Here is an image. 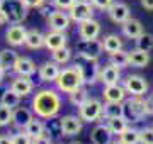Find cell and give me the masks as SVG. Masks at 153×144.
<instances>
[{
  "label": "cell",
  "mask_w": 153,
  "mask_h": 144,
  "mask_svg": "<svg viewBox=\"0 0 153 144\" xmlns=\"http://www.w3.org/2000/svg\"><path fill=\"white\" fill-rule=\"evenodd\" d=\"M61 109V97L53 88H43L33 97V112L39 119H53Z\"/></svg>",
  "instance_id": "6da1fadb"
},
{
  "label": "cell",
  "mask_w": 153,
  "mask_h": 144,
  "mask_svg": "<svg viewBox=\"0 0 153 144\" xmlns=\"http://www.w3.org/2000/svg\"><path fill=\"white\" fill-rule=\"evenodd\" d=\"M56 90L61 93H71L76 88H80L83 85V73L80 68V63H75L71 66H66L60 70V75L55 80Z\"/></svg>",
  "instance_id": "7a4b0ae2"
},
{
  "label": "cell",
  "mask_w": 153,
  "mask_h": 144,
  "mask_svg": "<svg viewBox=\"0 0 153 144\" xmlns=\"http://www.w3.org/2000/svg\"><path fill=\"white\" fill-rule=\"evenodd\" d=\"M2 10L10 24H22L27 19L29 7L22 0H2Z\"/></svg>",
  "instance_id": "3957f363"
},
{
  "label": "cell",
  "mask_w": 153,
  "mask_h": 144,
  "mask_svg": "<svg viewBox=\"0 0 153 144\" xmlns=\"http://www.w3.org/2000/svg\"><path fill=\"white\" fill-rule=\"evenodd\" d=\"M75 51L82 60L97 61L99 58H100V54H102L104 48H102V41H99L97 37L95 39H85V41L80 39L75 46Z\"/></svg>",
  "instance_id": "277c9868"
},
{
  "label": "cell",
  "mask_w": 153,
  "mask_h": 144,
  "mask_svg": "<svg viewBox=\"0 0 153 144\" xmlns=\"http://www.w3.org/2000/svg\"><path fill=\"white\" fill-rule=\"evenodd\" d=\"M78 117L82 119L83 122H97L100 117H102V102L97 98H90L83 104V105L78 107Z\"/></svg>",
  "instance_id": "5b68a950"
},
{
  "label": "cell",
  "mask_w": 153,
  "mask_h": 144,
  "mask_svg": "<svg viewBox=\"0 0 153 144\" xmlns=\"http://www.w3.org/2000/svg\"><path fill=\"white\" fill-rule=\"evenodd\" d=\"M123 105H124V119L128 122H141L143 117L146 115L141 97H131Z\"/></svg>",
  "instance_id": "8992f818"
},
{
  "label": "cell",
  "mask_w": 153,
  "mask_h": 144,
  "mask_svg": "<svg viewBox=\"0 0 153 144\" xmlns=\"http://www.w3.org/2000/svg\"><path fill=\"white\" fill-rule=\"evenodd\" d=\"M94 15V5L88 0H75V4L68 9V17L73 22H82Z\"/></svg>",
  "instance_id": "52a82bcc"
},
{
  "label": "cell",
  "mask_w": 153,
  "mask_h": 144,
  "mask_svg": "<svg viewBox=\"0 0 153 144\" xmlns=\"http://www.w3.org/2000/svg\"><path fill=\"white\" fill-rule=\"evenodd\" d=\"M124 90L131 97H145L148 92V82L140 75H129L124 80Z\"/></svg>",
  "instance_id": "ba28073f"
},
{
  "label": "cell",
  "mask_w": 153,
  "mask_h": 144,
  "mask_svg": "<svg viewBox=\"0 0 153 144\" xmlns=\"http://www.w3.org/2000/svg\"><path fill=\"white\" fill-rule=\"evenodd\" d=\"M60 126H61V134L65 137H73V136L82 132L83 120L78 115H63L60 119Z\"/></svg>",
  "instance_id": "9c48e42d"
},
{
  "label": "cell",
  "mask_w": 153,
  "mask_h": 144,
  "mask_svg": "<svg viewBox=\"0 0 153 144\" xmlns=\"http://www.w3.org/2000/svg\"><path fill=\"white\" fill-rule=\"evenodd\" d=\"M46 21H48V27L51 31H61V32H65L66 29L70 27V17L68 14L63 10H53L46 17Z\"/></svg>",
  "instance_id": "30bf717a"
},
{
  "label": "cell",
  "mask_w": 153,
  "mask_h": 144,
  "mask_svg": "<svg viewBox=\"0 0 153 144\" xmlns=\"http://www.w3.org/2000/svg\"><path fill=\"white\" fill-rule=\"evenodd\" d=\"M99 34H100V24L94 17L78 22V36H80V39H83V41L85 39H95L99 37Z\"/></svg>",
  "instance_id": "8fae6325"
},
{
  "label": "cell",
  "mask_w": 153,
  "mask_h": 144,
  "mask_svg": "<svg viewBox=\"0 0 153 144\" xmlns=\"http://www.w3.org/2000/svg\"><path fill=\"white\" fill-rule=\"evenodd\" d=\"M107 14H109L112 22L123 24L131 17V9H129V5H126L123 2H114V4L107 9Z\"/></svg>",
  "instance_id": "7c38bea8"
},
{
  "label": "cell",
  "mask_w": 153,
  "mask_h": 144,
  "mask_svg": "<svg viewBox=\"0 0 153 144\" xmlns=\"http://www.w3.org/2000/svg\"><path fill=\"white\" fill-rule=\"evenodd\" d=\"M26 34H27V29L24 27L22 24H12L10 27L7 29V32H5V41L10 46L17 48V46L24 44V41H26Z\"/></svg>",
  "instance_id": "4fadbf2b"
},
{
  "label": "cell",
  "mask_w": 153,
  "mask_h": 144,
  "mask_svg": "<svg viewBox=\"0 0 153 144\" xmlns=\"http://www.w3.org/2000/svg\"><path fill=\"white\" fill-rule=\"evenodd\" d=\"M10 88L22 98V97H27V95H31L34 92V83H33V80H31V76H21V75H17L12 80Z\"/></svg>",
  "instance_id": "5bb4252c"
},
{
  "label": "cell",
  "mask_w": 153,
  "mask_h": 144,
  "mask_svg": "<svg viewBox=\"0 0 153 144\" xmlns=\"http://www.w3.org/2000/svg\"><path fill=\"white\" fill-rule=\"evenodd\" d=\"M38 75L41 78V82L55 83V80L60 75V65L55 63V61H44L43 65L38 68Z\"/></svg>",
  "instance_id": "9a60e30c"
},
{
  "label": "cell",
  "mask_w": 153,
  "mask_h": 144,
  "mask_svg": "<svg viewBox=\"0 0 153 144\" xmlns=\"http://www.w3.org/2000/svg\"><path fill=\"white\" fill-rule=\"evenodd\" d=\"M12 71L16 73V75H21V76H33L34 73L38 71V68H36V63L31 58H27V56H19L16 60V63H14Z\"/></svg>",
  "instance_id": "2e32d148"
},
{
  "label": "cell",
  "mask_w": 153,
  "mask_h": 144,
  "mask_svg": "<svg viewBox=\"0 0 153 144\" xmlns=\"http://www.w3.org/2000/svg\"><path fill=\"white\" fill-rule=\"evenodd\" d=\"M31 120H33V110H29L26 107H19V105L16 109H12V124L16 126V129L24 131V127Z\"/></svg>",
  "instance_id": "e0dca14e"
},
{
  "label": "cell",
  "mask_w": 153,
  "mask_h": 144,
  "mask_svg": "<svg viewBox=\"0 0 153 144\" xmlns=\"http://www.w3.org/2000/svg\"><path fill=\"white\" fill-rule=\"evenodd\" d=\"M85 61V60H83ZM83 73V83L85 85H94L99 82V73H100V66H99L97 61H85V65L80 63Z\"/></svg>",
  "instance_id": "ac0fdd59"
},
{
  "label": "cell",
  "mask_w": 153,
  "mask_h": 144,
  "mask_svg": "<svg viewBox=\"0 0 153 144\" xmlns=\"http://www.w3.org/2000/svg\"><path fill=\"white\" fill-rule=\"evenodd\" d=\"M66 41H68V37L61 31H49L48 34H44V48H48L49 51L66 46Z\"/></svg>",
  "instance_id": "d6986e66"
},
{
  "label": "cell",
  "mask_w": 153,
  "mask_h": 144,
  "mask_svg": "<svg viewBox=\"0 0 153 144\" xmlns=\"http://www.w3.org/2000/svg\"><path fill=\"white\" fill-rule=\"evenodd\" d=\"M121 29H123L124 37H128V39H138L143 32H145V31H143V24L140 22L138 19H133V17H129L126 22L121 24Z\"/></svg>",
  "instance_id": "ffe728a7"
},
{
  "label": "cell",
  "mask_w": 153,
  "mask_h": 144,
  "mask_svg": "<svg viewBox=\"0 0 153 144\" xmlns=\"http://www.w3.org/2000/svg\"><path fill=\"white\" fill-rule=\"evenodd\" d=\"M99 80L104 85H112V83H119L121 80V68L114 66V65H107V66L100 68L99 73Z\"/></svg>",
  "instance_id": "44dd1931"
},
{
  "label": "cell",
  "mask_w": 153,
  "mask_h": 144,
  "mask_svg": "<svg viewBox=\"0 0 153 144\" xmlns=\"http://www.w3.org/2000/svg\"><path fill=\"white\" fill-rule=\"evenodd\" d=\"M90 139L94 144H111L112 141V132L107 127V124H99L92 129L90 132Z\"/></svg>",
  "instance_id": "7402d4cb"
},
{
  "label": "cell",
  "mask_w": 153,
  "mask_h": 144,
  "mask_svg": "<svg viewBox=\"0 0 153 144\" xmlns=\"http://www.w3.org/2000/svg\"><path fill=\"white\" fill-rule=\"evenodd\" d=\"M128 61L134 68H145L150 63V53L140 48H134V49L128 51Z\"/></svg>",
  "instance_id": "603a6c76"
},
{
  "label": "cell",
  "mask_w": 153,
  "mask_h": 144,
  "mask_svg": "<svg viewBox=\"0 0 153 144\" xmlns=\"http://www.w3.org/2000/svg\"><path fill=\"white\" fill-rule=\"evenodd\" d=\"M105 102H123L126 97V90L124 87H121L119 83H112V85H105L102 90Z\"/></svg>",
  "instance_id": "cb8c5ba5"
},
{
  "label": "cell",
  "mask_w": 153,
  "mask_h": 144,
  "mask_svg": "<svg viewBox=\"0 0 153 144\" xmlns=\"http://www.w3.org/2000/svg\"><path fill=\"white\" fill-rule=\"evenodd\" d=\"M102 117H105V119L124 117V105H123V102H105L102 105Z\"/></svg>",
  "instance_id": "d4e9b609"
},
{
  "label": "cell",
  "mask_w": 153,
  "mask_h": 144,
  "mask_svg": "<svg viewBox=\"0 0 153 144\" xmlns=\"http://www.w3.org/2000/svg\"><path fill=\"white\" fill-rule=\"evenodd\" d=\"M24 46H27L29 49H41L44 46V34H41L38 29H29L26 34Z\"/></svg>",
  "instance_id": "484cf974"
},
{
  "label": "cell",
  "mask_w": 153,
  "mask_h": 144,
  "mask_svg": "<svg viewBox=\"0 0 153 144\" xmlns=\"http://www.w3.org/2000/svg\"><path fill=\"white\" fill-rule=\"evenodd\" d=\"M102 48H104L105 53L112 54L116 51L123 49V39H121V36H117V34H107L104 37V41H102Z\"/></svg>",
  "instance_id": "4316f807"
},
{
  "label": "cell",
  "mask_w": 153,
  "mask_h": 144,
  "mask_svg": "<svg viewBox=\"0 0 153 144\" xmlns=\"http://www.w3.org/2000/svg\"><path fill=\"white\" fill-rule=\"evenodd\" d=\"M24 132L27 134L29 137L34 139V137H38V136H41V134L46 132V126H44L43 120H39V119H34L33 117V120L24 127Z\"/></svg>",
  "instance_id": "83f0119b"
},
{
  "label": "cell",
  "mask_w": 153,
  "mask_h": 144,
  "mask_svg": "<svg viewBox=\"0 0 153 144\" xmlns=\"http://www.w3.org/2000/svg\"><path fill=\"white\" fill-rule=\"evenodd\" d=\"M17 58H19V54L14 49H2L0 51V66L5 71H9L14 68V63H16Z\"/></svg>",
  "instance_id": "f1b7e54d"
},
{
  "label": "cell",
  "mask_w": 153,
  "mask_h": 144,
  "mask_svg": "<svg viewBox=\"0 0 153 144\" xmlns=\"http://www.w3.org/2000/svg\"><path fill=\"white\" fill-rule=\"evenodd\" d=\"M107 127L111 129L112 136H119L129 126H128V120H126L124 117H114V119H107Z\"/></svg>",
  "instance_id": "f546056e"
},
{
  "label": "cell",
  "mask_w": 153,
  "mask_h": 144,
  "mask_svg": "<svg viewBox=\"0 0 153 144\" xmlns=\"http://www.w3.org/2000/svg\"><path fill=\"white\" fill-rule=\"evenodd\" d=\"M68 100H70V104L73 107H78L83 105L85 102L88 100V92L87 88H83V87H80V88H76L75 92H71V93H68Z\"/></svg>",
  "instance_id": "4dcf8cb0"
},
{
  "label": "cell",
  "mask_w": 153,
  "mask_h": 144,
  "mask_svg": "<svg viewBox=\"0 0 153 144\" xmlns=\"http://www.w3.org/2000/svg\"><path fill=\"white\" fill-rule=\"evenodd\" d=\"M19 102H21V97H19V95H17L10 87H9V88L2 93V97H0V104L10 107V109H16V107L19 105Z\"/></svg>",
  "instance_id": "1f68e13d"
},
{
  "label": "cell",
  "mask_w": 153,
  "mask_h": 144,
  "mask_svg": "<svg viewBox=\"0 0 153 144\" xmlns=\"http://www.w3.org/2000/svg\"><path fill=\"white\" fill-rule=\"evenodd\" d=\"M51 58H53V61L58 63V65H66V63L71 60V49H68L66 46L58 48V49L51 51Z\"/></svg>",
  "instance_id": "d6a6232c"
},
{
  "label": "cell",
  "mask_w": 153,
  "mask_h": 144,
  "mask_svg": "<svg viewBox=\"0 0 153 144\" xmlns=\"http://www.w3.org/2000/svg\"><path fill=\"white\" fill-rule=\"evenodd\" d=\"M119 141L123 144H140V131L128 127L123 134H119Z\"/></svg>",
  "instance_id": "836d02e7"
},
{
  "label": "cell",
  "mask_w": 153,
  "mask_h": 144,
  "mask_svg": "<svg viewBox=\"0 0 153 144\" xmlns=\"http://www.w3.org/2000/svg\"><path fill=\"white\" fill-rule=\"evenodd\" d=\"M111 56V65H114V66L117 68H126V66H129V61H128V51L124 49H119V51H116V53H112Z\"/></svg>",
  "instance_id": "e575fe53"
},
{
  "label": "cell",
  "mask_w": 153,
  "mask_h": 144,
  "mask_svg": "<svg viewBox=\"0 0 153 144\" xmlns=\"http://www.w3.org/2000/svg\"><path fill=\"white\" fill-rule=\"evenodd\" d=\"M136 41V48H140V49H145V51H150L153 49V34L150 32H143L141 36L138 39H134Z\"/></svg>",
  "instance_id": "d590c367"
},
{
  "label": "cell",
  "mask_w": 153,
  "mask_h": 144,
  "mask_svg": "<svg viewBox=\"0 0 153 144\" xmlns=\"http://www.w3.org/2000/svg\"><path fill=\"white\" fill-rule=\"evenodd\" d=\"M48 126H46V132L51 139H60L63 137V134H61V126H60V120H55V117L53 119H48Z\"/></svg>",
  "instance_id": "8d00e7d4"
},
{
  "label": "cell",
  "mask_w": 153,
  "mask_h": 144,
  "mask_svg": "<svg viewBox=\"0 0 153 144\" xmlns=\"http://www.w3.org/2000/svg\"><path fill=\"white\" fill-rule=\"evenodd\" d=\"M12 124V109L0 104V127H5Z\"/></svg>",
  "instance_id": "74e56055"
},
{
  "label": "cell",
  "mask_w": 153,
  "mask_h": 144,
  "mask_svg": "<svg viewBox=\"0 0 153 144\" xmlns=\"http://www.w3.org/2000/svg\"><path fill=\"white\" fill-rule=\"evenodd\" d=\"M10 137H12V144H33V137H29L24 131L12 134Z\"/></svg>",
  "instance_id": "f35d334b"
},
{
  "label": "cell",
  "mask_w": 153,
  "mask_h": 144,
  "mask_svg": "<svg viewBox=\"0 0 153 144\" xmlns=\"http://www.w3.org/2000/svg\"><path fill=\"white\" fill-rule=\"evenodd\" d=\"M140 144H153V129L140 131Z\"/></svg>",
  "instance_id": "ab89813d"
},
{
  "label": "cell",
  "mask_w": 153,
  "mask_h": 144,
  "mask_svg": "<svg viewBox=\"0 0 153 144\" xmlns=\"http://www.w3.org/2000/svg\"><path fill=\"white\" fill-rule=\"evenodd\" d=\"M51 4H53L58 10H68V9L75 4V0H51Z\"/></svg>",
  "instance_id": "60d3db41"
},
{
  "label": "cell",
  "mask_w": 153,
  "mask_h": 144,
  "mask_svg": "<svg viewBox=\"0 0 153 144\" xmlns=\"http://www.w3.org/2000/svg\"><path fill=\"white\" fill-rule=\"evenodd\" d=\"M90 4L94 7H97L100 10H107L112 4H114V0H90Z\"/></svg>",
  "instance_id": "b9f144b4"
},
{
  "label": "cell",
  "mask_w": 153,
  "mask_h": 144,
  "mask_svg": "<svg viewBox=\"0 0 153 144\" xmlns=\"http://www.w3.org/2000/svg\"><path fill=\"white\" fill-rule=\"evenodd\" d=\"M143 107H145L146 115H153V95H146L143 98Z\"/></svg>",
  "instance_id": "7bdbcfd3"
},
{
  "label": "cell",
  "mask_w": 153,
  "mask_h": 144,
  "mask_svg": "<svg viewBox=\"0 0 153 144\" xmlns=\"http://www.w3.org/2000/svg\"><path fill=\"white\" fill-rule=\"evenodd\" d=\"M51 143H53V139L48 136V132H44V134H41V136L33 139V144H51Z\"/></svg>",
  "instance_id": "ee69618b"
},
{
  "label": "cell",
  "mask_w": 153,
  "mask_h": 144,
  "mask_svg": "<svg viewBox=\"0 0 153 144\" xmlns=\"http://www.w3.org/2000/svg\"><path fill=\"white\" fill-rule=\"evenodd\" d=\"M22 2H24L29 9H39L41 5L46 4V0H22Z\"/></svg>",
  "instance_id": "f6af8a7d"
},
{
  "label": "cell",
  "mask_w": 153,
  "mask_h": 144,
  "mask_svg": "<svg viewBox=\"0 0 153 144\" xmlns=\"http://www.w3.org/2000/svg\"><path fill=\"white\" fill-rule=\"evenodd\" d=\"M51 12H53V9H51V7H49V5H46V4H44V5H41V7H39V14H41V15H43V17H48L49 14H51Z\"/></svg>",
  "instance_id": "bcb514c9"
},
{
  "label": "cell",
  "mask_w": 153,
  "mask_h": 144,
  "mask_svg": "<svg viewBox=\"0 0 153 144\" xmlns=\"http://www.w3.org/2000/svg\"><path fill=\"white\" fill-rule=\"evenodd\" d=\"M140 4L145 10H153V0H140Z\"/></svg>",
  "instance_id": "7dc6e473"
},
{
  "label": "cell",
  "mask_w": 153,
  "mask_h": 144,
  "mask_svg": "<svg viewBox=\"0 0 153 144\" xmlns=\"http://www.w3.org/2000/svg\"><path fill=\"white\" fill-rule=\"evenodd\" d=\"M5 24H9V19H7L5 12L0 9V27H2V26H5Z\"/></svg>",
  "instance_id": "c3c4849f"
},
{
  "label": "cell",
  "mask_w": 153,
  "mask_h": 144,
  "mask_svg": "<svg viewBox=\"0 0 153 144\" xmlns=\"http://www.w3.org/2000/svg\"><path fill=\"white\" fill-rule=\"evenodd\" d=\"M0 144H12L10 136H0Z\"/></svg>",
  "instance_id": "681fc988"
},
{
  "label": "cell",
  "mask_w": 153,
  "mask_h": 144,
  "mask_svg": "<svg viewBox=\"0 0 153 144\" xmlns=\"http://www.w3.org/2000/svg\"><path fill=\"white\" fill-rule=\"evenodd\" d=\"M5 70H4V68L0 66V85H2V82H4V78H5Z\"/></svg>",
  "instance_id": "f907efd6"
},
{
  "label": "cell",
  "mask_w": 153,
  "mask_h": 144,
  "mask_svg": "<svg viewBox=\"0 0 153 144\" xmlns=\"http://www.w3.org/2000/svg\"><path fill=\"white\" fill-rule=\"evenodd\" d=\"M111 144H123V143H121L119 139H117V141H111Z\"/></svg>",
  "instance_id": "816d5d0a"
},
{
  "label": "cell",
  "mask_w": 153,
  "mask_h": 144,
  "mask_svg": "<svg viewBox=\"0 0 153 144\" xmlns=\"http://www.w3.org/2000/svg\"><path fill=\"white\" fill-rule=\"evenodd\" d=\"M68 144H83V143H80V141H71V143H68Z\"/></svg>",
  "instance_id": "f5cc1de1"
},
{
  "label": "cell",
  "mask_w": 153,
  "mask_h": 144,
  "mask_svg": "<svg viewBox=\"0 0 153 144\" xmlns=\"http://www.w3.org/2000/svg\"><path fill=\"white\" fill-rule=\"evenodd\" d=\"M0 9H2V0H0Z\"/></svg>",
  "instance_id": "db71d44e"
},
{
  "label": "cell",
  "mask_w": 153,
  "mask_h": 144,
  "mask_svg": "<svg viewBox=\"0 0 153 144\" xmlns=\"http://www.w3.org/2000/svg\"><path fill=\"white\" fill-rule=\"evenodd\" d=\"M88 2H90V0H88Z\"/></svg>",
  "instance_id": "11a10c76"
}]
</instances>
